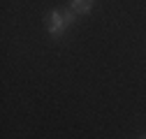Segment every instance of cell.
<instances>
[{
    "instance_id": "1",
    "label": "cell",
    "mask_w": 146,
    "mask_h": 139,
    "mask_svg": "<svg viewBox=\"0 0 146 139\" xmlns=\"http://www.w3.org/2000/svg\"><path fill=\"white\" fill-rule=\"evenodd\" d=\"M65 26H70L67 23V19H65V12H51L49 14V32L51 35H60L63 30H65Z\"/></svg>"
},
{
    "instance_id": "2",
    "label": "cell",
    "mask_w": 146,
    "mask_h": 139,
    "mask_svg": "<svg viewBox=\"0 0 146 139\" xmlns=\"http://www.w3.org/2000/svg\"><path fill=\"white\" fill-rule=\"evenodd\" d=\"M90 7H93V0H72L70 9H74L77 14H88Z\"/></svg>"
},
{
    "instance_id": "3",
    "label": "cell",
    "mask_w": 146,
    "mask_h": 139,
    "mask_svg": "<svg viewBox=\"0 0 146 139\" xmlns=\"http://www.w3.org/2000/svg\"><path fill=\"white\" fill-rule=\"evenodd\" d=\"M139 139H146V137H139Z\"/></svg>"
}]
</instances>
